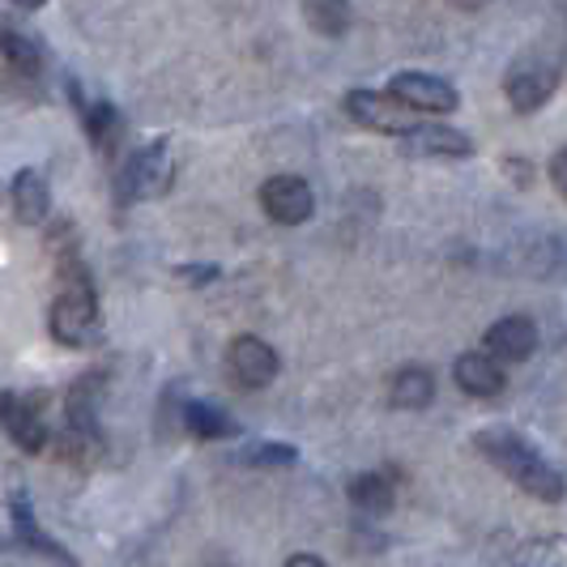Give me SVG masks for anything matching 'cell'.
I'll list each match as a JSON object with an SVG mask.
<instances>
[{"label": "cell", "instance_id": "9c48e42d", "mask_svg": "<svg viewBox=\"0 0 567 567\" xmlns=\"http://www.w3.org/2000/svg\"><path fill=\"white\" fill-rule=\"evenodd\" d=\"M389 94L401 99L410 112H431V115H449L456 112V90L444 78H426V73H398L389 82Z\"/></svg>", "mask_w": 567, "mask_h": 567}, {"label": "cell", "instance_id": "2e32d148", "mask_svg": "<svg viewBox=\"0 0 567 567\" xmlns=\"http://www.w3.org/2000/svg\"><path fill=\"white\" fill-rule=\"evenodd\" d=\"M184 426L197 435V440H230V435H239V423L230 419L223 405H214V401H184Z\"/></svg>", "mask_w": 567, "mask_h": 567}, {"label": "cell", "instance_id": "5bb4252c", "mask_svg": "<svg viewBox=\"0 0 567 567\" xmlns=\"http://www.w3.org/2000/svg\"><path fill=\"white\" fill-rule=\"evenodd\" d=\"M48 209H52L48 179L30 167L18 171V175H13V214H18V223H27V227H43V223H48Z\"/></svg>", "mask_w": 567, "mask_h": 567}, {"label": "cell", "instance_id": "9a60e30c", "mask_svg": "<svg viewBox=\"0 0 567 567\" xmlns=\"http://www.w3.org/2000/svg\"><path fill=\"white\" fill-rule=\"evenodd\" d=\"M69 90H73V103L82 107L85 137L99 145L103 154H112L115 145H120V137H124V120H120V112H115L112 103H85V94L78 90V85H69Z\"/></svg>", "mask_w": 567, "mask_h": 567}, {"label": "cell", "instance_id": "8fae6325", "mask_svg": "<svg viewBox=\"0 0 567 567\" xmlns=\"http://www.w3.org/2000/svg\"><path fill=\"white\" fill-rule=\"evenodd\" d=\"M486 350H491V359H499V363H520V359H529V354L538 350V329H534V320H525V316H504V320H495V324L486 329Z\"/></svg>", "mask_w": 567, "mask_h": 567}, {"label": "cell", "instance_id": "ba28073f", "mask_svg": "<svg viewBox=\"0 0 567 567\" xmlns=\"http://www.w3.org/2000/svg\"><path fill=\"white\" fill-rule=\"evenodd\" d=\"M227 368H230V380H235L239 389H265V384H274V375H278V350H274L269 341L244 333V338L230 341Z\"/></svg>", "mask_w": 567, "mask_h": 567}, {"label": "cell", "instance_id": "ac0fdd59", "mask_svg": "<svg viewBox=\"0 0 567 567\" xmlns=\"http://www.w3.org/2000/svg\"><path fill=\"white\" fill-rule=\"evenodd\" d=\"M393 499H398V486H393L389 474H363V478L350 483V504L359 512H368V516H384L393 508Z\"/></svg>", "mask_w": 567, "mask_h": 567}, {"label": "cell", "instance_id": "8992f818", "mask_svg": "<svg viewBox=\"0 0 567 567\" xmlns=\"http://www.w3.org/2000/svg\"><path fill=\"white\" fill-rule=\"evenodd\" d=\"M0 423L9 431V440L22 453H43L48 449V423H43V401L22 398V393H4L0 398Z\"/></svg>", "mask_w": 567, "mask_h": 567}, {"label": "cell", "instance_id": "6da1fadb", "mask_svg": "<svg viewBox=\"0 0 567 567\" xmlns=\"http://www.w3.org/2000/svg\"><path fill=\"white\" fill-rule=\"evenodd\" d=\"M478 453L504 474V478H512V483L520 486L525 495H534V499H542V504H559L564 499V474L546 461V456H538L516 431H478Z\"/></svg>", "mask_w": 567, "mask_h": 567}, {"label": "cell", "instance_id": "ffe728a7", "mask_svg": "<svg viewBox=\"0 0 567 567\" xmlns=\"http://www.w3.org/2000/svg\"><path fill=\"white\" fill-rule=\"evenodd\" d=\"M303 18L316 34L341 39L350 30V0H303Z\"/></svg>", "mask_w": 567, "mask_h": 567}, {"label": "cell", "instance_id": "7c38bea8", "mask_svg": "<svg viewBox=\"0 0 567 567\" xmlns=\"http://www.w3.org/2000/svg\"><path fill=\"white\" fill-rule=\"evenodd\" d=\"M103 393H107V375H103V371H85L82 380L69 389V401H64L69 426H78V431H99Z\"/></svg>", "mask_w": 567, "mask_h": 567}, {"label": "cell", "instance_id": "cb8c5ba5", "mask_svg": "<svg viewBox=\"0 0 567 567\" xmlns=\"http://www.w3.org/2000/svg\"><path fill=\"white\" fill-rule=\"evenodd\" d=\"M179 278H184V282H214V278H218V269H214V265H200V269H179Z\"/></svg>", "mask_w": 567, "mask_h": 567}, {"label": "cell", "instance_id": "e0dca14e", "mask_svg": "<svg viewBox=\"0 0 567 567\" xmlns=\"http://www.w3.org/2000/svg\"><path fill=\"white\" fill-rule=\"evenodd\" d=\"M389 401L401 405V410H423V405L435 401V375L426 368H401L389 380Z\"/></svg>", "mask_w": 567, "mask_h": 567}, {"label": "cell", "instance_id": "603a6c76", "mask_svg": "<svg viewBox=\"0 0 567 567\" xmlns=\"http://www.w3.org/2000/svg\"><path fill=\"white\" fill-rule=\"evenodd\" d=\"M550 179H555L559 197L567 200V150H559V154H555V163H550Z\"/></svg>", "mask_w": 567, "mask_h": 567}, {"label": "cell", "instance_id": "52a82bcc", "mask_svg": "<svg viewBox=\"0 0 567 567\" xmlns=\"http://www.w3.org/2000/svg\"><path fill=\"white\" fill-rule=\"evenodd\" d=\"M346 112H350V120H359L363 128L389 133V137L414 128V124L405 120L410 107H405L401 99H393V94H380V90H350V94H346Z\"/></svg>", "mask_w": 567, "mask_h": 567}, {"label": "cell", "instance_id": "4316f807", "mask_svg": "<svg viewBox=\"0 0 567 567\" xmlns=\"http://www.w3.org/2000/svg\"><path fill=\"white\" fill-rule=\"evenodd\" d=\"M9 4H18V9H43L48 0H9Z\"/></svg>", "mask_w": 567, "mask_h": 567}, {"label": "cell", "instance_id": "4fadbf2b", "mask_svg": "<svg viewBox=\"0 0 567 567\" xmlns=\"http://www.w3.org/2000/svg\"><path fill=\"white\" fill-rule=\"evenodd\" d=\"M453 380L470 398H499L504 393V371H499V359H491V354H461Z\"/></svg>", "mask_w": 567, "mask_h": 567}, {"label": "cell", "instance_id": "30bf717a", "mask_svg": "<svg viewBox=\"0 0 567 567\" xmlns=\"http://www.w3.org/2000/svg\"><path fill=\"white\" fill-rule=\"evenodd\" d=\"M401 150L410 158H470L474 142L449 124H414L401 133Z\"/></svg>", "mask_w": 567, "mask_h": 567}, {"label": "cell", "instance_id": "484cf974", "mask_svg": "<svg viewBox=\"0 0 567 567\" xmlns=\"http://www.w3.org/2000/svg\"><path fill=\"white\" fill-rule=\"evenodd\" d=\"M456 9H465V13H474V9H483V4H491V0H453Z\"/></svg>", "mask_w": 567, "mask_h": 567}, {"label": "cell", "instance_id": "3957f363", "mask_svg": "<svg viewBox=\"0 0 567 567\" xmlns=\"http://www.w3.org/2000/svg\"><path fill=\"white\" fill-rule=\"evenodd\" d=\"M171 184H175V163H171V150L163 142L158 145H145L137 150L120 175H115V197L124 205L133 200H154V197H167Z\"/></svg>", "mask_w": 567, "mask_h": 567}, {"label": "cell", "instance_id": "7402d4cb", "mask_svg": "<svg viewBox=\"0 0 567 567\" xmlns=\"http://www.w3.org/2000/svg\"><path fill=\"white\" fill-rule=\"evenodd\" d=\"M244 465H256V470H286V465H295L299 453L290 449V444H252V449H244L239 453Z\"/></svg>", "mask_w": 567, "mask_h": 567}, {"label": "cell", "instance_id": "277c9868", "mask_svg": "<svg viewBox=\"0 0 567 567\" xmlns=\"http://www.w3.org/2000/svg\"><path fill=\"white\" fill-rule=\"evenodd\" d=\"M559 90V64L542 56H525L516 60L504 78V94H508L512 112L529 115L550 103V94Z\"/></svg>", "mask_w": 567, "mask_h": 567}, {"label": "cell", "instance_id": "44dd1931", "mask_svg": "<svg viewBox=\"0 0 567 567\" xmlns=\"http://www.w3.org/2000/svg\"><path fill=\"white\" fill-rule=\"evenodd\" d=\"M0 52H4V60H9L22 78H39V73H43V52L34 48V39L18 34V30H4V34H0Z\"/></svg>", "mask_w": 567, "mask_h": 567}, {"label": "cell", "instance_id": "5b68a950", "mask_svg": "<svg viewBox=\"0 0 567 567\" xmlns=\"http://www.w3.org/2000/svg\"><path fill=\"white\" fill-rule=\"evenodd\" d=\"M260 205H265V214H269L274 223L299 227V223L312 218L316 197H312V188H308V179H299V175H274V179L260 184Z\"/></svg>", "mask_w": 567, "mask_h": 567}, {"label": "cell", "instance_id": "7a4b0ae2", "mask_svg": "<svg viewBox=\"0 0 567 567\" xmlns=\"http://www.w3.org/2000/svg\"><path fill=\"white\" fill-rule=\"evenodd\" d=\"M60 265V290H56V303H52V338L60 346H73L82 350L90 341H99V295H94V282L85 274V265L78 260V252L56 256Z\"/></svg>", "mask_w": 567, "mask_h": 567}, {"label": "cell", "instance_id": "d6986e66", "mask_svg": "<svg viewBox=\"0 0 567 567\" xmlns=\"http://www.w3.org/2000/svg\"><path fill=\"white\" fill-rule=\"evenodd\" d=\"M9 508H13V525H18V538L27 542V546H34V550H43L48 559H60V564H73V555L69 550H60L56 542L48 538L39 525H34V512H30V499L18 491L13 499H9Z\"/></svg>", "mask_w": 567, "mask_h": 567}, {"label": "cell", "instance_id": "d4e9b609", "mask_svg": "<svg viewBox=\"0 0 567 567\" xmlns=\"http://www.w3.org/2000/svg\"><path fill=\"white\" fill-rule=\"evenodd\" d=\"M286 564H290V567H320L324 559H320V555H290Z\"/></svg>", "mask_w": 567, "mask_h": 567}]
</instances>
